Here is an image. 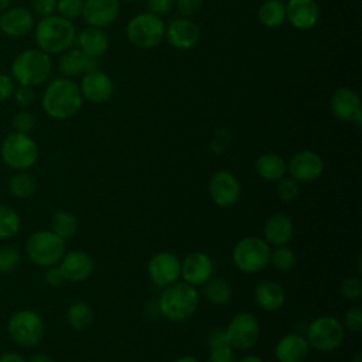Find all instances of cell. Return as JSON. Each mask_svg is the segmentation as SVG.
<instances>
[{
	"label": "cell",
	"mask_w": 362,
	"mask_h": 362,
	"mask_svg": "<svg viewBox=\"0 0 362 362\" xmlns=\"http://www.w3.org/2000/svg\"><path fill=\"white\" fill-rule=\"evenodd\" d=\"M0 362H27V361L17 352H6L0 355Z\"/></svg>",
	"instance_id": "obj_50"
},
{
	"label": "cell",
	"mask_w": 362,
	"mask_h": 362,
	"mask_svg": "<svg viewBox=\"0 0 362 362\" xmlns=\"http://www.w3.org/2000/svg\"><path fill=\"white\" fill-rule=\"evenodd\" d=\"M34 124H35V117L28 110H21V112L16 113V116L13 117L14 132L28 134L34 129Z\"/></svg>",
	"instance_id": "obj_40"
},
{
	"label": "cell",
	"mask_w": 362,
	"mask_h": 362,
	"mask_svg": "<svg viewBox=\"0 0 362 362\" xmlns=\"http://www.w3.org/2000/svg\"><path fill=\"white\" fill-rule=\"evenodd\" d=\"M20 263V252L11 246L0 247V272L7 273L17 267Z\"/></svg>",
	"instance_id": "obj_39"
},
{
	"label": "cell",
	"mask_w": 362,
	"mask_h": 362,
	"mask_svg": "<svg viewBox=\"0 0 362 362\" xmlns=\"http://www.w3.org/2000/svg\"><path fill=\"white\" fill-rule=\"evenodd\" d=\"M8 334L21 346H35L44 335V322L34 310H20L8 321Z\"/></svg>",
	"instance_id": "obj_10"
},
{
	"label": "cell",
	"mask_w": 362,
	"mask_h": 362,
	"mask_svg": "<svg viewBox=\"0 0 362 362\" xmlns=\"http://www.w3.org/2000/svg\"><path fill=\"white\" fill-rule=\"evenodd\" d=\"M66 320L74 329H83L92 321V310L86 303L75 301L66 310Z\"/></svg>",
	"instance_id": "obj_32"
},
{
	"label": "cell",
	"mask_w": 362,
	"mask_h": 362,
	"mask_svg": "<svg viewBox=\"0 0 362 362\" xmlns=\"http://www.w3.org/2000/svg\"><path fill=\"white\" fill-rule=\"evenodd\" d=\"M34 38L38 48L47 54H59L72 47L76 38L75 25L61 16H47L35 25Z\"/></svg>",
	"instance_id": "obj_2"
},
{
	"label": "cell",
	"mask_w": 362,
	"mask_h": 362,
	"mask_svg": "<svg viewBox=\"0 0 362 362\" xmlns=\"http://www.w3.org/2000/svg\"><path fill=\"white\" fill-rule=\"evenodd\" d=\"M208 191L214 204L218 206H230L240 197V184L233 173L218 170L209 178Z\"/></svg>",
	"instance_id": "obj_13"
},
{
	"label": "cell",
	"mask_w": 362,
	"mask_h": 362,
	"mask_svg": "<svg viewBox=\"0 0 362 362\" xmlns=\"http://www.w3.org/2000/svg\"><path fill=\"white\" fill-rule=\"evenodd\" d=\"M68 281L79 283L88 280L93 273L92 257L82 250H71L64 253L58 266Z\"/></svg>",
	"instance_id": "obj_18"
},
{
	"label": "cell",
	"mask_w": 362,
	"mask_h": 362,
	"mask_svg": "<svg viewBox=\"0 0 362 362\" xmlns=\"http://www.w3.org/2000/svg\"><path fill=\"white\" fill-rule=\"evenodd\" d=\"M51 225H52V232L65 240L75 235L78 228V221L75 215L68 211H57L52 215Z\"/></svg>",
	"instance_id": "obj_31"
},
{
	"label": "cell",
	"mask_w": 362,
	"mask_h": 362,
	"mask_svg": "<svg viewBox=\"0 0 362 362\" xmlns=\"http://www.w3.org/2000/svg\"><path fill=\"white\" fill-rule=\"evenodd\" d=\"M308 352L310 345L305 337L294 332L283 335L274 346V356L277 362H304Z\"/></svg>",
	"instance_id": "obj_21"
},
{
	"label": "cell",
	"mask_w": 362,
	"mask_h": 362,
	"mask_svg": "<svg viewBox=\"0 0 362 362\" xmlns=\"http://www.w3.org/2000/svg\"><path fill=\"white\" fill-rule=\"evenodd\" d=\"M8 189L14 197L24 199V198L31 197L35 192L37 181L33 175H30L27 173H18L11 177V180L8 182Z\"/></svg>",
	"instance_id": "obj_33"
},
{
	"label": "cell",
	"mask_w": 362,
	"mask_h": 362,
	"mask_svg": "<svg viewBox=\"0 0 362 362\" xmlns=\"http://www.w3.org/2000/svg\"><path fill=\"white\" fill-rule=\"evenodd\" d=\"M351 362H362V354L361 352H356L354 355V358L351 359Z\"/></svg>",
	"instance_id": "obj_55"
},
{
	"label": "cell",
	"mask_w": 362,
	"mask_h": 362,
	"mask_svg": "<svg viewBox=\"0 0 362 362\" xmlns=\"http://www.w3.org/2000/svg\"><path fill=\"white\" fill-rule=\"evenodd\" d=\"M124 1H129V3H130V1H134V0H124Z\"/></svg>",
	"instance_id": "obj_56"
},
{
	"label": "cell",
	"mask_w": 362,
	"mask_h": 362,
	"mask_svg": "<svg viewBox=\"0 0 362 362\" xmlns=\"http://www.w3.org/2000/svg\"><path fill=\"white\" fill-rule=\"evenodd\" d=\"M229 345L233 349H249L256 345L260 338V324L250 313H238L229 321L225 329Z\"/></svg>",
	"instance_id": "obj_11"
},
{
	"label": "cell",
	"mask_w": 362,
	"mask_h": 362,
	"mask_svg": "<svg viewBox=\"0 0 362 362\" xmlns=\"http://www.w3.org/2000/svg\"><path fill=\"white\" fill-rule=\"evenodd\" d=\"M93 69H98V58L89 57L78 48L64 51L58 59V71L66 78L85 75Z\"/></svg>",
	"instance_id": "obj_24"
},
{
	"label": "cell",
	"mask_w": 362,
	"mask_h": 362,
	"mask_svg": "<svg viewBox=\"0 0 362 362\" xmlns=\"http://www.w3.org/2000/svg\"><path fill=\"white\" fill-rule=\"evenodd\" d=\"M44 277H45L47 284L51 286V287H58V286H61V284L65 281V277H64L61 269H59V267H55V266L48 267Z\"/></svg>",
	"instance_id": "obj_48"
},
{
	"label": "cell",
	"mask_w": 362,
	"mask_h": 362,
	"mask_svg": "<svg viewBox=\"0 0 362 362\" xmlns=\"http://www.w3.org/2000/svg\"><path fill=\"white\" fill-rule=\"evenodd\" d=\"M44 112L57 120L75 116L82 106L79 86L69 78H55L45 88L41 99Z\"/></svg>",
	"instance_id": "obj_1"
},
{
	"label": "cell",
	"mask_w": 362,
	"mask_h": 362,
	"mask_svg": "<svg viewBox=\"0 0 362 362\" xmlns=\"http://www.w3.org/2000/svg\"><path fill=\"white\" fill-rule=\"evenodd\" d=\"M14 90H16L14 79L6 74H0V102L10 99Z\"/></svg>",
	"instance_id": "obj_46"
},
{
	"label": "cell",
	"mask_w": 362,
	"mask_h": 362,
	"mask_svg": "<svg viewBox=\"0 0 362 362\" xmlns=\"http://www.w3.org/2000/svg\"><path fill=\"white\" fill-rule=\"evenodd\" d=\"M119 14V0H83L82 17L90 27L103 28Z\"/></svg>",
	"instance_id": "obj_20"
},
{
	"label": "cell",
	"mask_w": 362,
	"mask_h": 362,
	"mask_svg": "<svg viewBox=\"0 0 362 362\" xmlns=\"http://www.w3.org/2000/svg\"><path fill=\"white\" fill-rule=\"evenodd\" d=\"M198 301L199 294L194 286L185 281H175L161 291L158 308L164 318L171 322H180L194 314Z\"/></svg>",
	"instance_id": "obj_3"
},
{
	"label": "cell",
	"mask_w": 362,
	"mask_h": 362,
	"mask_svg": "<svg viewBox=\"0 0 362 362\" xmlns=\"http://www.w3.org/2000/svg\"><path fill=\"white\" fill-rule=\"evenodd\" d=\"M34 25L33 13L21 6L8 7L0 14V31L7 37L18 38L28 34Z\"/></svg>",
	"instance_id": "obj_19"
},
{
	"label": "cell",
	"mask_w": 362,
	"mask_h": 362,
	"mask_svg": "<svg viewBox=\"0 0 362 362\" xmlns=\"http://www.w3.org/2000/svg\"><path fill=\"white\" fill-rule=\"evenodd\" d=\"M329 107L332 115L341 122L355 123L361 127L362 123V109L359 95L351 88H338L334 90L329 99Z\"/></svg>",
	"instance_id": "obj_14"
},
{
	"label": "cell",
	"mask_w": 362,
	"mask_h": 362,
	"mask_svg": "<svg viewBox=\"0 0 362 362\" xmlns=\"http://www.w3.org/2000/svg\"><path fill=\"white\" fill-rule=\"evenodd\" d=\"M214 274L212 259L204 252L188 253L181 262L182 281L197 287L204 286Z\"/></svg>",
	"instance_id": "obj_16"
},
{
	"label": "cell",
	"mask_w": 362,
	"mask_h": 362,
	"mask_svg": "<svg viewBox=\"0 0 362 362\" xmlns=\"http://www.w3.org/2000/svg\"><path fill=\"white\" fill-rule=\"evenodd\" d=\"M320 10L315 0H288L286 18L297 30H308L318 21Z\"/></svg>",
	"instance_id": "obj_22"
},
{
	"label": "cell",
	"mask_w": 362,
	"mask_h": 362,
	"mask_svg": "<svg viewBox=\"0 0 362 362\" xmlns=\"http://www.w3.org/2000/svg\"><path fill=\"white\" fill-rule=\"evenodd\" d=\"M256 173L266 181H279L287 171V163L277 153H264L255 163Z\"/></svg>",
	"instance_id": "obj_28"
},
{
	"label": "cell",
	"mask_w": 362,
	"mask_h": 362,
	"mask_svg": "<svg viewBox=\"0 0 362 362\" xmlns=\"http://www.w3.org/2000/svg\"><path fill=\"white\" fill-rule=\"evenodd\" d=\"M173 4H174V0H147L150 13L157 14V16L168 13L171 10Z\"/></svg>",
	"instance_id": "obj_47"
},
{
	"label": "cell",
	"mask_w": 362,
	"mask_h": 362,
	"mask_svg": "<svg viewBox=\"0 0 362 362\" xmlns=\"http://www.w3.org/2000/svg\"><path fill=\"white\" fill-rule=\"evenodd\" d=\"M83 0H57L58 16L66 20H75L82 16Z\"/></svg>",
	"instance_id": "obj_38"
},
{
	"label": "cell",
	"mask_w": 362,
	"mask_h": 362,
	"mask_svg": "<svg viewBox=\"0 0 362 362\" xmlns=\"http://www.w3.org/2000/svg\"><path fill=\"white\" fill-rule=\"evenodd\" d=\"M205 297L214 305H223L230 301L232 288L228 281L218 277H211L205 283Z\"/></svg>",
	"instance_id": "obj_30"
},
{
	"label": "cell",
	"mask_w": 362,
	"mask_h": 362,
	"mask_svg": "<svg viewBox=\"0 0 362 362\" xmlns=\"http://www.w3.org/2000/svg\"><path fill=\"white\" fill-rule=\"evenodd\" d=\"M174 1L177 4L178 11L185 17H189L197 11H199L204 3V0H174Z\"/></svg>",
	"instance_id": "obj_45"
},
{
	"label": "cell",
	"mask_w": 362,
	"mask_h": 362,
	"mask_svg": "<svg viewBox=\"0 0 362 362\" xmlns=\"http://www.w3.org/2000/svg\"><path fill=\"white\" fill-rule=\"evenodd\" d=\"M272 246L259 236H246L240 239L232 252V260L236 269L243 273H259L270 263Z\"/></svg>",
	"instance_id": "obj_5"
},
{
	"label": "cell",
	"mask_w": 362,
	"mask_h": 362,
	"mask_svg": "<svg viewBox=\"0 0 362 362\" xmlns=\"http://www.w3.org/2000/svg\"><path fill=\"white\" fill-rule=\"evenodd\" d=\"M255 301L257 307L264 311H277L286 301L284 288L277 281L263 280L255 288Z\"/></svg>",
	"instance_id": "obj_26"
},
{
	"label": "cell",
	"mask_w": 362,
	"mask_h": 362,
	"mask_svg": "<svg viewBox=\"0 0 362 362\" xmlns=\"http://www.w3.org/2000/svg\"><path fill=\"white\" fill-rule=\"evenodd\" d=\"M238 362H263V359H260V358L256 356V355H246V356H243L242 359H239Z\"/></svg>",
	"instance_id": "obj_52"
},
{
	"label": "cell",
	"mask_w": 362,
	"mask_h": 362,
	"mask_svg": "<svg viewBox=\"0 0 362 362\" xmlns=\"http://www.w3.org/2000/svg\"><path fill=\"white\" fill-rule=\"evenodd\" d=\"M344 328L354 334H359L362 331V307L354 305L345 313Z\"/></svg>",
	"instance_id": "obj_41"
},
{
	"label": "cell",
	"mask_w": 362,
	"mask_h": 362,
	"mask_svg": "<svg viewBox=\"0 0 362 362\" xmlns=\"http://www.w3.org/2000/svg\"><path fill=\"white\" fill-rule=\"evenodd\" d=\"M13 96H14V102H16L20 107H23V109L31 106L33 102H34V98H35L33 88H31V86H25V85H20V86L14 90Z\"/></svg>",
	"instance_id": "obj_43"
},
{
	"label": "cell",
	"mask_w": 362,
	"mask_h": 362,
	"mask_svg": "<svg viewBox=\"0 0 362 362\" xmlns=\"http://www.w3.org/2000/svg\"><path fill=\"white\" fill-rule=\"evenodd\" d=\"M174 362H199L195 356H191V355H184V356H180L178 359H175Z\"/></svg>",
	"instance_id": "obj_53"
},
{
	"label": "cell",
	"mask_w": 362,
	"mask_h": 362,
	"mask_svg": "<svg viewBox=\"0 0 362 362\" xmlns=\"http://www.w3.org/2000/svg\"><path fill=\"white\" fill-rule=\"evenodd\" d=\"M78 49L85 52L89 57L99 58L109 48V38L102 28L88 27L81 31V34L75 38Z\"/></svg>",
	"instance_id": "obj_27"
},
{
	"label": "cell",
	"mask_w": 362,
	"mask_h": 362,
	"mask_svg": "<svg viewBox=\"0 0 362 362\" xmlns=\"http://www.w3.org/2000/svg\"><path fill=\"white\" fill-rule=\"evenodd\" d=\"M28 362H54V361L47 354H35L30 358Z\"/></svg>",
	"instance_id": "obj_51"
},
{
	"label": "cell",
	"mask_w": 362,
	"mask_h": 362,
	"mask_svg": "<svg viewBox=\"0 0 362 362\" xmlns=\"http://www.w3.org/2000/svg\"><path fill=\"white\" fill-rule=\"evenodd\" d=\"M168 42L181 51L191 49L199 40V28L188 18L174 20L165 31Z\"/></svg>",
	"instance_id": "obj_23"
},
{
	"label": "cell",
	"mask_w": 362,
	"mask_h": 362,
	"mask_svg": "<svg viewBox=\"0 0 362 362\" xmlns=\"http://www.w3.org/2000/svg\"><path fill=\"white\" fill-rule=\"evenodd\" d=\"M127 40L137 48L150 49L157 47L164 35L165 27L160 16L153 13H140L130 18L126 27Z\"/></svg>",
	"instance_id": "obj_7"
},
{
	"label": "cell",
	"mask_w": 362,
	"mask_h": 362,
	"mask_svg": "<svg viewBox=\"0 0 362 362\" xmlns=\"http://www.w3.org/2000/svg\"><path fill=\"white\" fill-rule=\"evenodd\" d=\"M233 348L229 344H221L209 346L208 362H235Z\"/></svg>",
	"instance_id": "obj_42"
},
{
	"label": "cell",
	"mask_w": 362,
	"mask_h": 362,
	"mask_svg": "<svg viewBox=\"0 0 362 362\" xmlns=\"http://www.w3.org/2000/svg\"><path fill=\"white\" fill-rule=\"evenodd\" d=\"M276 192H277L279 199L283 201V202L294 201L300 194V182H297L291 177H288V178L283 177V178L279 180Z\"/></svg>",
	"instance_id": "obj_36"
},
{
	"label": "cell",
	"mask_w": 362,
	"mask_h": 362,
	"mask_svg": "<svg viewBox=\"0 0 362 362\" xmlns=\"http://www.w3.org/2000/svg\"><path fill=\"white\" fill-rule=\"evenodd\" d=\"M13 79L20 85L37 86L44 83L52 69V61L49 54L40 48H30L20 52L11 62Z\"/></svg>",
	"instance_id": "obj_4"
},
{
	"label": "cell",
	"mask_w": 362,
	"mask_h": 362,
	"mask_svg": "<svg viewBox=\"0 0 362 362\" xmlns=\"http://www.w3.org/2000/svg\"><path fill=\"white\" fill-rule=\"evenodd\" d=\"M287 171L297 182H313L322 175L324 161L315 151L301 150L290 158Z\"/></svg>",
	"instance_id": "obj_15"
},
{
	"label": "cell",
	"mask_w": 362,
	"mask_h": 362,
	"mask_svg": "<svg viewBox=\"0 0 362 362\" xmlns=\"http://www.w3.org/2000/svg\"><path fill=\"white\" fill-rule=\"evenodd\" d=\"M147 273L158 287H167L181 277V260L171 252H158L147 263Z\"/></svg>",
	"instance_id": "obj_12"
},
{
	"label": "cell",
	"mask_w": 362,
	"mask_h": 362,
	"mask_svg": "<svg viewBox=\"0 0 362 362\" xmlns=\"http://www.w3.org/2000/svg\"><path fill=\"white\" fill-rule=\"evenodd\" d=\"M31 8L35 14L47 17L57 10V0H31Z\"/></svg>",
	"instance_id": "obj_44"
},
{
	"label": "cell",
	"mask_w": 362,
	"mask_h": 362,
	"mask_svg": "<svg viewBox=\"0 0 362 362\" xmlns=\"http://www.w3.org/2000/svg\"><path fill=\"white\" fill-rule=\"evenodd\" d=\"M0 156L10 168L27 170L38 158V146L28 134L13 132L4 137L0 146Z\"/></svg>",
	"instance_id": "obj_6"
},
{
	"label": "cell",
	"mask_w": 362,
	"mask_h": 362,
	"mask_svg": "<svg viewBox=\"0 0 362 362\" xmlns=\"http://www.w3.org/2000/svg\"><path fill=\"white\" fill-rule=\"evenodd\" d=\"M263 232L264 240L270 246H284L294 235V225L290 216L284 214H274L266 221Z\"/></svg>",
	"instance_id": "obj_25"
},
{
	"label": "cell",
	"mask_w": 362,
	"mask_h": 362,
	"mask_svg": "<svg viewBox=\"0 0 362 362\" xmlns=\"http://www.w3.org/2000/svg\"><path fill=\"white\" fill-rule=\"evenodd\" d=\"M221 344H229L225 329H214L208 335V346H215Z\"/></svg>",
	"instance_id": "obj_49"
},
{
	"label": "cell",
	"mask_w": 362,
	"mask_h": 362,
	"mask_svg": "<svg viewBox=\"0 0 362 362\" xmlns=\"http://www.w3.org/2000/svg\"><path fill=\"white\" fill-rule=\"evenodd\" d=\"M345 338L342 322L332 315H321L313 320L307 328V342L310 348L320 352H331L339 348Z\"/></svg>",
	"instance_id": "obj_8"
},
{
	"label": "cell",
	"mask_w": 362,
	"mask_h": 362,
	"mask_svg": "<svg viewBox=\"0 0 362 362\" xmlns=\"http://www.w3.org/2000/svg\"><path fill=\"white\" fill-rule=\"evenodd\" d=\"M20 230V216L18 214L7 206L0 205V239H8Z\"/></svg>",
	"instance_id": "obj_34"
},
{
	"label": "cell",
	"mask_w": 362,
	"mask_h": 362,
	"mask_svg": "<svg viewBox=\"0 0 362 362\" xmlns=\"http://www.w3.org/2000/svg\"><path fill=\"white\" fill-rule=\"evenodd\" d=\"M11 1L13 0H0V11L7 10L11 6Z\"/></svg>",
	"instance_id": "obj_54"
},
{
	"label": "cell",
	"mask_w": 362,
	"mask_h": 362,
	"mask_svg": "<svg viewBox=\"0 0 362 362\" xmlns=\"http://www.w3.org/2000/svg\"><path fill=\"white\" fill-rule=\"evenodd\" d=\"M270 263L280 272H290L297 264V255L286 245L276 246V249L270 255Z\"/></svg>",
	"instance_id": "obj_35"
},
{
	"label": "cell",
	"mask_w": 362,
	"mask_h": 362,
	"mask_svg": "<svg viewBox=\"0 0 362 362\" xmlns=\"http://www.w3.org/2000/svg\"><path fill=\"white\" fill-rule=\"evenodd\" d=\"M25 250L34 264L51 267L64 256L65 242L52 230H37L28 238Z\"/></svg>",
	"instance_id": "obj_9"
},
{
	"label": "cell",
	"mask_w": 362,
	"mask_h": 362,
	"mask_svg": "<svg viewBox=\"0 0 362 362\" xmlns=\"http://www.w3.org/2000/svg\"><path fill=\"white\" fill-rule=\"evenodd\" d=\"M339 293L345 300H349V301L359 300L362 296V280L359 274L346 277L339 286Z\"/></svg>",
	"instance_id": "obj_37"
},
{
	"label": "cell",
	"mask_w": 362,
	"mask_h": 362,
	"mask_svg": "<svg viewBox=\"0 0 362 362\" xmlns=\"http://www.w3.org/2000/svg\"><path fill=\"white\" fill-rule=\"evenodd\" d=\"M81 95L96 105L107 102L115 92V86L109 75L99 69L86 72L81 81Z\"/></svg>",
	"instance_id": "obj_17"
},
{
	"label": "cell",
	"mask_w": 362,
	"mask_h": 362,
	"mask_svg": "<svg viewBox=\"0 0 362 362\" xmlns=\"http://www.w3.org/2000/svg\"><path fill=\"white\" fill-rule=\"evenodd\" d=\"M257 16L263 25L269 28L279 27L286 20V4L280 0H267L260 6Z\"/></svg>",
	"instance_id": "obj_29"
}]
</instances>
